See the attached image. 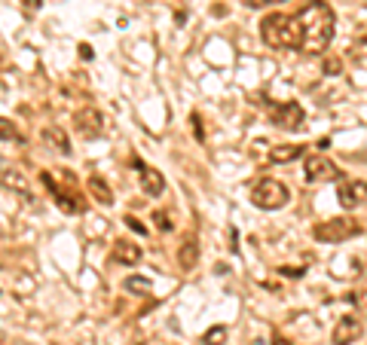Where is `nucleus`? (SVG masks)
<instances>
[{
    "label": "nucleus",
    "mask_w": 367,
    "mask_h": 345,
    "mask_svg": "<svg viewBox=\"0 0 367 345\" xmlns=\"http://www.w3.org/2000/svg\"><path fill=\"white\" fill-rule=\"evenodd\" d=\"M297 24H300V52L321 55L331 46L333 34H337V13L324 0H310L297 13Z\"/></svg>",
    "instance_id": "obj_1"
},
{
    "label": "nucleus",
    "mask_w": 367,
    "mask_h": 345,
    "mask_svg": "<svg viewBox=\"0 0 367 345\" xmlns=\"http://www.w3.org/2000/svg\"><path fill=\"white\" fill-rule=\"evenodd\" d=\"M261 37H263V43L272 46V49H297V52H300V24H297V15L270 13L261 22Z\"/></svg>",
    "instance_id": "obj_2"
},
{
    "label": "nucleus",
    "mask_w": 367,
    "mask_h": 345,
    "mask_svg": "<svg viewBox=\"0 0 367 345\" xmlns=\"http://www.w3.org/2000/svg\"><path fill=\"white\" fill-rule=\"evenodd\" d=\"M315 241H331V245H337V241H349L355 239V235H361V223L352 220V217H331V220L324 223H315Z\"/></svg>",
    "instance_id": "obj_3"
},
{
    "label": "nucleus",
    "mask_w": 367,
    "mask_h": 345,
    "mask_svg": "<svg viewBox=\"0 0 367 345\" xmlns=\"http://www.w3.org/2000/svg\"><path fill=\"white\" fill-rule=\"evenodd\" d=\"M288 199H291V190H288L282 181H272V178H263V181L251 190L254 208H263V211H275V208L288 205Z\"/></svg>",
    "instance_id": "obj_4"
},
{
    "label": "nucleus",
    "mask_w": 367,
    "mask_h": 345,
    "mask_svg": "<svg viewBox=\"0 0 367 345\" xmlns=\"http://www.w3.org/2000/svg\"><path fill=\"white\" fill-rule=\"evenodd\" d=\"M270 120L279 125V129L300 132L306 122V113L297 101H270Z\"/></svg>",
    "instance_id": "obj_5"
},
{
    "label": "nucleus",
    "mask_w": 367,
    "mask_h": 345,
    "mask_svg": "<svg viewBox=\"0 0 367 345\" xmlns=\"http://www.w3.org/2000/svg\"><path fill=\"white\" fill-rule=\"evenodd\" d=\"M40 181H43V187H46L49 192H53L55 205L62 208L64 214H80V211H83V199L77 196V192H68V190H62V187H58V183H55V178H53V174H49V171H43V174H40Z\"/></svg>",
    "instance_id": "obj_6"
},
{
    "label": "nucleus",
    "mask_w": 367,
    "mask_h": 345,
    "mask_svg": "<svg viewBox=\"0 0 367 345\" xmlns=\"http://www.w3.org/2000/svg\"><path fill=\"white\" fill-rule=\"evenodd\" d=\"M324 178H340V168L324 156H306L303 162V181L306 183H319Z\"/></svg>",
    "instance_id": "obj_7"
},
{
    "label": "nucleus",
    "mask_w": 367,
    "mask_h": 345,
    "mask_svg": "<svg viewBox=\"0 0 367 345\" xmlns=\"http://www.w3.org/2000/svg\"><path fill=\"white\" fill-rule=\"evenodd\" d=\"M74 125H77V132L83 134L86 141H92V138H102V125H104V120H102V113L95 111V107H86V111H77L74 113Z\"/></svg>",
    "instance_id": "obj_8"
},
{
    "label": "nucleus",
    "mask_w": 367,
    "mask_h": 345,
    "mask_svg": "<svg viewBox=\"0 0 367 345\" xmlns=\"http://www.w3.org/2000/svg\"><path fill=\"white\" fill-rule=\"evenodd\" d=\"M337 199L343 208H358L361 202H367V181H340Z\"/></svg>",
    "instance_id": "obj_9"
},
{
    "label": "nucleus",
    "mask_w": 367,
    "mask_h": 345,
    "mask_svg": "<svg viewBox=\"0 0 367 345\" xmlns=\"http://www.w3.org/2000/svg\"><path fill=\"white\" fill-rule=\"evenodd\" d=\"M132 165L141 171V190H144L147 196H162V192H165V178H162V174L156 171V168L144 165L141 159H132Z\"/></svg>",
    "instance_id": "obj_10"
},
{
    "label": "nucleus",
    "mask_w": 367,
    "mask_h": 345,
    "mask_svg": "<svg viewBox=\"0 0 367 345\" xmlns=\"http://www.w3.org/2000/svg\"><path fill=\"white\" fill-rule=\"evenodd\" d=\"M361 321H358L355 315H343L333 327V345H352L358 336H361Z\"/></svg>",
    "instance_id": "obj_11"
},
{
    "label": "nucleus",
    "mask_w": 367,
    "mask_h": 345,
    "mask_svg": "<svg viewBox=\"0 0 367 345\" xmlns=\"http://www.w3.org/2000/svg\"><path fill=\"white\" fill-rule=\"evenodd\" d=\"M43 144L49 150H55V153H62V156H71L74 153L68 134H64L62 129H55V125H46V129H43Z\"/></svg>",
    "instance_id": "obj_12"
},
{
    "label": "nucleus",
    "mask_w": 367,
    "mask_h": 345,
    "mask_svg": "<svg viewBox=\"0 0 367 345\" xmlns=\"http://www.w3.org/2000/svg\"><path fill=\"white\" fill-rule=\"evenodd\" d=\"M300 156H306L303 144H282V147L270 150V162L272 165H288V162H294V159H300Z\"/></svg>",
    "instance_id": "obj_13"
},
{
    "label": "nucleus",
    "mask_w": 367,
    "mask_h": 345,
    "mask_svg": "<svg viewBox=\"0 0 367 345\" xmlns=\"http://www.w3.org/2000/svg\"><path fill=\"white\" fill-rule=\"evenodd\" d=\"M111 260L113 263H123V266H135V263H141V248L132 245V241H116Z\"/></svg>",
    "instance_id": "obj_14"
},
{
    "label": "nucleus",
    "mask_w": 367,
    "mask_h": 345,
    "mask_svg": "<svg viewBox=\"0 0 367 345\" xmlns=\"http://www.w3.org/2000/svg\"><path fill=\"white\" fill-rule=\"evenodd\" d=\"M86 190L95 202H102V205H113V192H111V187H107V181L102 178V174H92V178L86 181Z\"/></svg>",
    "instance_id": "obj_15"
},
{
    "label": "nucleus",
    "mask_w": 367,
    "mask_h": 345,
    "mask_svg": "<svg viewBox=\"0 0 367 345\" xmlns=\"http://www.w3.org/2000/svg\"><path fill=\"white\" fill-rule=\"evenodd\" d=\"M178 263H181L184 269H193V266L199 263V241H196V235H187V239L181 241Z\"/></svg>",
    "instance_id": "obj_16"
},
{
    "label": "nucleus",
    "mask_w": 367,
    "mask_h": 345,
    "mask_svg": "<svg viewBox=\"0 0 367 345\" xmlns=\"http://www.w3.org/2000/svg\"><path fill=\"white\" fill-rule=\"evenodd\" d=\"M123 288L132 290V293H150V290H153V281L141 279V275H129V279L123 281Z\"/></svg>",
    "instance_id": "obj_17"
},
{
    "label": "nucleus",
    "mask_w": 367,
    "mask_h": 345,
    "mask_svg": "<svg viewBox=\"0 0 367 345\" xmlns=\"http://www.w3.org/2000/svg\"><path fill=\"white\" fill-rule=\"evenodd\" d=\"M202 345H227V327H208V333L202 336Z\"/></svg>",
    "instance_id": "obj_18"
},
{
    "label": "nucleus",
    "mask_w": 367,
    "mask_h": 345,
    "mask_svg": "<svg viewBox=\"0 0 367 345\" xmlns=\"http://www.w3.org/2000/svg\"><path fill=\"white\" fill-rule=\"evenodd\" d=\"M19 138L22 134L13 125V120H4V116H0V141H19Z\"/></svg>",
    "instance_id": "obj_19"
},
{
    "label": "nucleus",
    "mask_w": 367,
    "mask_h": 345,
    "mask_svg": "<svg viewBox=\"0 0 367 345\" xmlns=\"http://www.w3.org/2000/svg\"><path fill=\"white\" fill-rule=\"evenodd\" d=\"M4 183H10V187H15L22 192V196H31V190H28V183H25L19 178V171H4Z\"/></svg>",
    "instance_id": "obj_20"
},
{
    "label": "nucleus",
    "mask_w": 367,
    "mask_h": 345,
    "mask_svg": "<svg viewBox=\"0 0 367 345\" xmlns=\"http://www.w3.org/2000/svg\"><path fill=\"white\" fill-rule=\"evenodd\" d=\"M153 223L160 226L162 232H172V230H174V223H172V217H169V211H153Z\"/></svg>",
    "instance_id": "obj_21"
},
{
    "label": "nucleus",
    "mask_w": 367,
    "mask_h": 345,
    "mask_svg": "<svg viewBox=\"0 0 367 345\" xmlns=\"http://www.w3.org/2000/svg\"><path fill=\"white\" fill-rule=\"evenodd\" d=\"M190 125H193V138H196V141H205V129H202V120H199V113L190 116Z\"/></svg>",
    "instance_id": "obj_22"
},
{
    "label": "nucleus",
    "mask_w": 367,
    "mask_h": 345,
    "mask_svg": "<svg viewBox=\"0 0 367 345\" xmlns=\"http://www.w3.org/2000/svg\"><path fill=\"white\" fill-rule=\"evenodd\" d=\"M306 269H300V266H279V275H285V279H300Z\"/></svg>",
    "instance_id": "obj_23"
},
{
    "label": "nucleus",
    "mask_w": 367,
    "mask_h": 345,
    "mask_svg": "<svg viewBox=\"0 0 367 345\" xmlns=\"http://www.w3.org/2000/svg\"><path fill=\"white\" fill-rule=\"evenodd\" d=\"M340 71H343L340 58H324V73H340Z\"/></svg>",
    "instance_id": "obj_24"
},
{
    "label": "nucleus",
    "mask_w": 367,
    "mask_h": 345,
    "mask_svg": "<svg viewBox=\"0 0 367 345\" xmlns=\"http://www.w3.org/2000/svg\"><path fill=\"white\" fill-rule=\"evenodd\" d=\"M123 223H126L129 230H135L138 235H147V230H144V226H141V220H135V217H132V214H129V217H126V220H123Z\"/></svg>",
    "instance_id": "obj_25"
},
{
    "label": "nucleus",
    "mask_w": 367,
    "mask_h": 345,
    "mask_svg": "<svg viewBox=\"0 0 367 345\" xmlns=\"http://www.w3.org/2000/svg\"><path fill=\"white\" fill-rule=\"evenodd\" d=\"M251 10H261V6H272V3H285V0H245Z\"/></svg>",
    "instance_id": "obj_26"
},
{
    "label": "nucleus",
    "mask_w": 367,
    "mask_h": 345,
    "mask_svg": "<svg viewBox=\"0 0 367 345\" xmlns=\"http://www.w3.org/2000/svg\"><path fill=\"white\" fill-rule=\"evenodd\" d=\"M80 58H83V62H92V58H95V52H92L89 43H80Z\"/></svg>",
    "instance_id": "obj_27"
},
{
    "label": "nucleus",
    "mask_w": 367,
    "mask_h": 345,
    "mask_svg": "<svg viewBox=\"0 0 367 345\" xmlns=\"http://www.w3.org/2000/svg\"><path fill=\"white\" fill-rule=\"evenodd\" d=\"M272 345H294V342H291V339H285V336H275V339H272Z\"/></svg>",
    "instance_id": "obj_28"
},
{
    "label": "nucleus",
    "mask_w": 367,
    "mask_h": 345,
    "mask_svg": "<svg viewBox=\"0 0 367 345\" xmlns=\"http://www.w3.org/2000/svg\"><path fill=\"white\" fill-rule=\"evenodd\" d=\"M25 3H28V6H40V0H25Z\"/></svg>",
    "instance_id": "obj_29"
}]
</instances>
